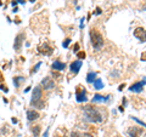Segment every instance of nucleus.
I'll return each instance as SVG.
<instances>
[{
    "label": "nucleus",
    "instance_id": "obj_10",
    "mask_svg": "<svg viewBox=\"0 0 146 137\" xmlns=\"http://www.w3.org/2000/svg\"><path fill=\"white\" fill-rule=\"evenodd\" d=\"M110 97H111V96H102V95L96 94V95H94L91 102L93 103H104V102H107L110 99Z\"/></svg>",
    "mask_w": 146,
    "mask_h": 137
},
{
    "label": "nucleus",
    "instance_id": "obj_34",
    "mask_svg": "<svg viewBox=\"0 0 146 137\" xmlns=\"http://www.w3.org/2000/svg\"><path fill=\"white\" fill-rule=\"evenodd\" d=\"M123 111H124V109H123V106H121V107H119V112L123 113Z\"/></svg>",
    "mask_w": 146,
    "mask_h": 137
},
{
    "label": "nucleus",
    "instance_id": "obj_21",
    "mask_svg": "<svg viewBox=\"0 0 146 137\" xmlns=\"http://www.w3.org/2000/svg\"><path fill=\"white\" fill-rule=\"evenodd\" d=\"M85 56H86V55H85V52H84V51L77 52V57H78V60H79V61H82V60H84V58H85Z\"/></svg>",
    "mask_w": 146,
    "mask_h": 137
},
{
    "label": "nucleus",
    "instance_id": "obj_22",
    "mask_svg": "<svg viewBox=\"0 0 146 137\" xmlns=\"http://www.w3.org/2000/svg\"><path fill=\"white\" fill-rule=\"evenodd\" d=\"M71 41H72V40H71L70 38H67V39L65 40V41H63V43H62V46H63V47H65V49H67V47H68V45H70V44H71Z\"/></svg>",
    "mask_w": 146,
    "mask_h": 137
},
{
    "label": "nucleus",
    "instance_id": "obj_37",
    "mask_svg": "<svg viewBox=\"0 0 146 137\" xmlns=\"http://www.w3.org/2000/svg\"><path fill=\"white\" fill-rule=\"evenodd\" d=\"M3 5V4H1V0H0V6H1Z\"/></svg>",
    "mask_w": 146,
    "mask_h": 137
},
{
    "label": "nucleus",
    "instance_id": "obj_20",
    "mask_svg": "<svg viewBox=\"0 0 146 137\" xmlns=\"http://www.w3.org/2000/svg\"><path fill=\"white\" fill-rule=\"evenodd\" d=\"M42 65H43L42 62H38V63H36V65H35V67H33V69H32L31 74H34V73H36V72H38V69H39L40 67H42Z\"/></svg>",
    "mask_w": 146,
    "mask_h": 137
},
{
    "label": "nucleus",
    "instance_id": "obj_29",
    "mask_svg": "<svg viewBox=\"0 0 146 137\" xmlns=\"http://www.w3.org/2000/svg\"><path fill=\"white\" fill-rule=\"evenodd\" d=\"M83 137H93L90 134H88V132H85V134H83Z\"/></svg>",
    "mask_w": 146,
    "mask_h": 137
},
{
    "label": "nucleus",
    "instance_id": "obj_16",
    "mask_svg": "<svg viewBox=\"0 0 146 137\" xmlns=\"http://www.w3.org/2000/svg\"><path fill=\"white\" fill-rule=\"evenodd\" d=\"M93 85H94L95 90H101V89H104V83H102L101 79H95Z\"/></svg>",
    "mask_w": 146,
    "mask_h": 137
},
{
    "label": "nucleus",
    "instance_id": "obj_6",
    "mask_svg": "<svg viewBox=\"0 0 146 137\" xmlns=\"http://www.w3.org/2000/svg\"><path fill=\"white\" fill-rule=\"evenodd\" d=\"M38 51H39V53L44 55V56H50V55H52L54 49L50 46L48 43H44L40 45V46H38Z\"/></svg>",
    "mask_w": 146,
    "mask_h": 137
},
{
    "label": "nucleus",
    "instance_id": "obj_27",
    "mask_svg": "<svg viewBox=\"0 0 146 137\" xmlns=\"http://www.w3.org/2000/svg\"><path fill=\"white\" fill-rule=\"evenodd\" d=\"M95 13H96V15H100V13H101V9L96 7V12H95Z\"/></svg>",
    "mask_w": 146,
    "mask_h": 137
},
{
    "label": "nucleus",
    "instance_id": "obj_14",
    "mask_svg": "<svg viewBox=\"0 0 146 137\" xmlns=\"http://www.w3.org/2000/svg\"><path fill=\"white\" fill-rule=\"evenodd\" d=\"M140 132L141 130L138 129V127H135V126H131L129 130H128V136L129 137H138L140 135Z\"/></svg>",
    "mask_w": 146,
    "mask_h": 137
},
{
    "label": "nucleus",
    "instance_id": "obj_31",
    "mask_svg": "<svg viewBox=\"0 0 146 137\" xmlns=\"http://www.w3.org/2000/svg\"><path fill=\"white\" fill-rule=\"evenodd\" d=\"M17 3H20V4H25L26 3V0H16Z\"/></svg>",
    "mask_w": 146,
    "mask_h": 137
},
{
    "label": "nucleus",
    "instance_id": "obj_23",
    "mask_svg": "<svg viewBox=\"0 0 146 137\" xmlns=\"http://www.w3.org/2000/svg\"><path fill=\"white\" fill-rule=\"evenodd\" d=\"M71 137H83V136H82L79 132H77V131H72L71 132Z\"/></svg>",
    "mask_w": 146,
    "mask_h": 137
},
{
    "label": "nucleus",
    "instance_id": "obj_1",
    "mask_svg": "<svg viewBox=\"0 0 146 137\" xmlns=\"http://www.w3.org/2000/svg\"><path fill=\"white\" fill-rule=\"evenodd\" d=\"M83 114L85 117V119L90 121V123H102L104 121V117L101 112L99 111L96 107H93V106H86L83 109Z\"/></svg>",
    "mask_w": 146,
    "mask_h": 137
},
{
    "label": "nucleus",
    "instance_id": "obj_7",
    "mask_svg": "<svg viewBox=\"0 0 146 137\" xmlns=\"http://www.w3.org/2000/svg\"><path fill=\"white\" fill-rule=\"evenodd\" d=\"M145 79H143L141 81H138V83H135V84H133L129 88V91L130 92H141V91L144 90V88H145Z\"/></svg>",
    "mask_w": 146,
    "mask_h": 137
},
{
    "label": "nucleus",
    "instance_id": "obj_19",
    "mask_svg": "<svg viewBox=\"0 0 146 137\" xmlns=\"http://www.w3.org/2000/svg\"><path fill=\"white\" fill-rule=\"evenodd\" d=\"M32 134H33L34 137H39V135H40V126L35 125L33 129H32Z\"/></svg>",
    "mask_w": 146,
    "mask_h": 137
},
{
    "label": "nucleus",
    "instance_id": "obj_32",
    "mask_svg": "<svg viewBox=\"0 0 146 137\" xmlns=\"http://www.w3.org/2000/svg\"><path fill=\"white\" fill-rule=\"evenodd\" d=\"M11 4H12V6H16V5H17V1H16V0H13Z\"/></svg>",
    "mask_w": 146,
    "mask_h": 137
},
{
    "label": "nucleus",
    "instance_id": "obj_17",
    "mask_svg": "<svg viewBox=\"0 0 146 137\" xmlns=\"http://www.w3.org/2000/svg\"><path fill=\"white\" fill-rule=\"evenodd\" d=\"M23 80H25L23 76H15L13 78V85H15V88H20V84Z\"/></svg>",
    "mask_w": 146,
    "mask_h": 137
},
{
    "label": "nucleus",
    "instance_id": "obj_8",
    "mask_svg": "<svg viewBox=\"0 0 146 137\" xmlns=\"http://www.w3.org/2000/svg\"><path fill=\"white\" fill-rule=\"evenodd\" d=\"M145 28L144 27H138V28H135L134 30V36L135 38H138L141 43H145Z\"/></svg>",
    "mask_w": 146,
    "mask_h": 137
},
{
    "label": "nucleus",
    "instance_id": "obj_28",
    "mask_svg": "<svg viewBox=\"0 0 146 137\" xmlns=\"http://www.w3.org/2000/svg\"><path fill=\"white\" fill-rule=\"evenodd\" d=\"M44 137H49V127L46 129V131H45V134H44Z\"/></svg>",
    "mask_w": 146,
    "mask_h": 137
},
{
    "label": "nucleus",
    "instance_id": "obj_11",
    "mask_svg": "<svg viewBox=\"0 0 146 137\" xmlns=\"http://www.w3.org/2000/svg\"><path fill=\"white\" fill-rule=\"evenodd\" d=\"M82 66H83V62L79 61V60L72 62V63H71V72L74 73V74H77V73L79 72V69L82 68Z\"/></svg>",
    "mask_w": 146,
    "mask_h": 137
},
{
    "label": "nucleus",
    "instance_id": "obj_15",
    "mask_svg": "<svg viewBox=\"0 0 146 137\" xmlns=\"http://www.w3.org/2000/svg\"><path fill=\"white\" fill-rule=\"evenodd\" d=\"M96 72H89L88 74H86V81H88L89 84H93L94 80L96 79Z\"/></svg>",
    "mask_w": 146,
    "mask_h": 137
},
{
    "label": "nucleus",
    "instance_id": "obj_3",
    "mask_svg": "<svg viewBox=\"0 0 146 137\" xmlns=\"http://www.w3.org/2000/svg\"><path fill=\"white\" fill-rule=\"evenodd\" d=\"M26 38L25 33H20L16 35L15 38V41H13V50H15L16 52H21L22 50V45H23V40Z\"/></svg>",
    "mask_w": 146,
    "mask_h": 137
},
{
    "label": "nucleus",
    "instance_id": "obj_26",
    "mask_svg": "<svg viewBox=\"0 0 146 137\" xmlns=\"http://www.w3.org/2000/svg\"><path fill=\"white\" fill-rule=\"evenodd\" d=\"M0 89H1L3 91H5V92H9V89L6 88L5 85H0Z\"/></svg>",
    "mask_w": 146,
    "mask_h": 137
},
{
    "label": "nucleus",
    "instance_id": "obj_9",
    "mask_svg": "<svg viewBox=\"0 0 146 137\" xmlns=\"http://www.w3.org/2000/svg\"><path fill=\"white\" fill-rule=\"evenodd\" d=\"M42 86L44 88V90H51L55 88V83H54V80L51 79V78H44V79L42 80Z\"/></svg>",
    "mask_w": 146,
    "mask_h": 137
},
{
    "label": "nucleus",
    "instance_id": "obj_30",
    "mask_svg": "<svg viewBox=\"0 0 146 137\" xmlns=\"http://www.w3.org/2000/svg\"><path fill=\"white\" fill-rule=\"evenodd\" d=\"M124 86H125L124 84H122V85H119V88H118V90H119V91H122V90H123V88H124Z\"/></svg>",
    "mask_w": 146,
    "mask_h": 137
},
{
    "label": "nucleus",
    "instance_id": "obj_5",
    "mask_svg": "<svg viewBox=\"0 0 146 137\" xmlns=\"http://www.w3.org/2000/svg\"><path fill=\"white\" fill-rule=\"evenodd\" d=\"M43 97V90L40 86H35L34 90H33V95H32V101H31V104H33L35 102L40 101Z\"/></svg>",
    "mask_w": 146,
    "mask_h": 137
},
{
    "label": "nucleus",
    "instance_id": "obj_13",
    "mask_svg": "<svg viewBox=\"0 0 146 137\" xmlns=\"http://www.w3.org/2000/svg\"><path fill=\"white\" fill-rule=\"evenodd\" d=\"M39 117H40L39 113L36 111H34V109H31V111L27 112V119H28L29 121H34L36 119H39Z\"/></svg>",
    "mask_w": 146,
    "mask_h": 137
},
{
    "label": "nucleus",
    "instance_id": "obj_4",
    "mask_svg": "<svg viewBox=\"0 0 146 137\" xmlns=\"http://www.w3.org/2000/svg\"><path fill=\"white\" fill-rule=\"evenodd\" d=\"M76 99L78 103H83V102H86L88 101V96H86V90L83 88L80 89L78 88L76 91Z\"/></svg>",
    "mask_w": 146,
    "mask_h": 137
},
{
    "label": "nucleus",
    "instance_id": "obj_25",
    "mask_svg": "<svg viewBox=\"0 0 146 137\" xmlns=\"http://www.w3.org/2000/svg\"><path fill=\"white\" fill-rule=\"evenodd\" d=\"M73 51H74V53L79 52V44H74V46H73Z\"/></svg>",
    "mask_w": 146,
    "mask_h": 137
},
{
    "label": "nucleus",
    "instance_id": "obj_38",
    "mask_svg": "<svg viewBox=\"0 0 146 137\" xmlns=\"http://www.w3.org/2000/svg\"><path fill=\"white\" fill-rule=\"evenodd\" d=\"M63 137H66V136H63Z\"/></svg>",
    "mask_w": 146,
    "mask_h": 137
},
{
    "label": "nucleus",
    "instance_id": "obj_35",
    "mask_svg": "<svg viewBox=\"0 0 146 137\" xmlns=\"http://www.w3.org/2000/svg\"><path fill=\"white\" fill-rule=\"evenodd\" d=\"M12 123H15V124H16V123H17V119H15V118H12Z\"/></svg>",
    "mask_w": 146,
    "mask_h": 137
},
{
    "label": "nucleus",
    "instance_id": "obj_18",
    "mask_svg": "<svg viewBox=\"0 0 146 137\" xmlns=\"http://www.w3.org/2000/svg\"><path fill=\"white\" fill-rule=\"evenodd\" d=\"M34 108H38V109H44V107H45V103H44V101L43 99H40V101H38V102H35V103H33L32 104Z\"/></svg>",
    "mask_w": 146,
    "mask_h": 137
},
{
    "label": "nucleus",
    "instance_id": "obj_33",
    "mask_svg": "<svg viewBox=\"0 0 146 137\" xmlns=\"http://www.w3.org/2000/svg\"><path fill=\"white\" fill-rule=\"evenodd\" d=\"M29 90H31V86H28V88H27V89L25 90V94H26V92H28V91H29Z\"/></svg>",
    "mask_w": 146,
    "mask_h": 137
},
{
    "label": "nucleus",
    "instance_id": "obj_36",
    "mask_svg": "<svg viewBox=\"0 0 146 137\" xmlns=\"http://www.w3.org/2000/svg\"><path fill=\"white\" fill-rule=\"evenodd\" d=\"M29 1H31V3H34V1H35V0H29Z\"/></svg>",
    "mask_w": 146,
    "mask_h": 137
},
{
    "label": "nucleus",
    "instance_id": "obj_12",
    "mask_svg": "<svg viewBox=\"0 0 146 137\" xmlns=\"http://www.w3.org/2000/svg\"><path fill=\"white\" fill-rule=\"evenodd\" d=\"M51 68L54 70H57V72H61V70H63L66 68V63H63V62H61V61H58V60H56L54 63H52V66H51Z\"/></svg>",
    "mask_w": 146,
    "mask_h": 137
},
{
    "label": "nucleus",
    "instance_id": "obj_2",
    "mask_svg": "<svg viewBox=\"0 0 146 137\" xmlns=\"http://www.w3.org/2000/svg\"><path fill=\"white\" fill-rule=\"evenodd\" d=\"M90 41L95 50H100L104 46V36L100 34L96 29H91L90 30Z\"/></svg>",
    "mask_w": 146,
    "mask_h": 137
},
{
    "label": "nucleus",
    "instance_id": "obj_24",
    "mask_svg": "<svg viewBox=\"0 0 146 137\" xmlns=\"http://www.w3.org/2000/svg\"><path fill=\"white\" fill-rule=\"evenodd\" d=\"M131 119H133V120H135L136 123H139V124H140L141 126H145V123H144V121H141V120H139L138 118H135V117H131Z\"/></svg>",
    "mask_w": 146,
    "mask_h": 137
}]
</instances>
